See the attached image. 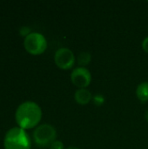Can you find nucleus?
<instances>
[{
	"label": "nucleus",
	"mask_w": 148,
	"mask_h": 149,
	"mask_svg": "<svg viewBox=\"0 0 148 149\" xmlns=\"http://www.w3.org/2000/svg\"><path fill=\"white\" fill-rule=\"evenodd\" d=\"M42 110L33 101H25L18 106L15 113V119L19 127L26 130L35 127L41 120Z\"/></svg>",
	"instance_id": "nucleus-1"
},
{
	"label": "nucleus",
	"mask_w": 148,
	"mask_h": 149,
	"mask_svg": "<svg viewBox=\"0 0 148 149\" xmlns=\"http://www.w3.org/2000/svg\"><path fill=\"white\" fill-rule=\"evenodd\" d=\"M4 149H31V139L24 129L12 127L5 134Z\"/></svg>",
	"instance_id": "nucleus-2"
},
{
	"label": "nucleus",
	"mask_w": 148,
	"mask_h": 149,
	"mask_svg": "<svg viewBox=\"0 0 148 149\" xmlns=\"http://www.w3.org/2000/svg\"><path fill=\"white\" fill-rule=\"evenodd\" d=\"M24 46L32 55H39L47 48V41L44 35L38 32H31L24 38Z\"/></svg>",
	"instance_id": "nucleus-3"
},
{
	"label": "nucleus",
	"mask_w": 148,
	"mask_h": 149,
	"mask_svg": "<svg viewBox=\"0 0 148 149\" xmlns=\"http://www.w3.org/2000/svg\"><path fill=\"white\" fill-rule=\"evenodd\" d=\"M57 131L49 124H43L38 126L33 132V139L37 145L40 147L51 146V144L56 141Z\"/></svg>",
	"instance_id": "nucleus-4"
},
{
	"label": "nucleus",
	"mask_w": 148,
	"mask_h": 149,
	"mask_svg": "<svg viewBox=\"0 0 148 149\" xmlns=\"http://www.w3.org/2000/svg\"><path fill=\"white\" fill-rule=\"evenodd\" d=\"M55 64L62 70L71 69L75 63V56L68 48H60L55 52Z\"/></svg>",
	"instance_id": "nucleus-5"
},
{
	"label": "nucleus",
	"mask_w": 148,
	"mask_h": 149,
	"mask_svg": "<svg viewBox=\"0 0 148 149\" xmlns=\"http://www.w3.org/2000/svg\"><path fill=\"white\" fill-rule=\"evenodd\" d=\"M71 80L72 84L79 89H85L92 81V74L88 69L78 67L72 72Z\"/></svg>",
	"instance_id": "nucleus-6"
},
{
	"label": "nucleus",
	"mask_w": 148,
	"mask_h": 149,
	"mask_svg": "<svg viewBox=\"0 0 148 149\" xmlns=\"http://www.w3.org/2000/svg\"><path fill=\"white\" fill-rule=\"evenodd\" d=\"M74 99L78 104L81 106H85L87 105L92 100V96L90 91L86 89H79L78 91H76L74 94Z\"/></svg>",
	"instance_id": "nucleus-7"
},
{
	"label": "nucleus",
	"mask_w": 148,
	"mask_h": 149,
	"mask_svg": "<svg viewBox=\"0 0 148 149\" xmlns=\"http://www.w3.org/2000/svg\"><path fill=\"white\" fill-rule=\"evenodd\" d=\"M136 95L141 102L148 101V82H142L136 89Z\"/></svg>",
	"instance_id": "nucleus-8"
},
{
	"label": "nucleus",
	"mask_w": 148,
	"mask_h": 149,
	"mask_svg": "<svg viewBox=\"0 0 148 149\" xmlns=\"http://www.w3.org/2000/svg\"><path fill=\"white\" fill-rule=\"evenodd\" d=\"M91 59H92V55L87 52H83L78 57V63L80 65L85 66L91 62Z\"/></svg>",
	"instance_id": "nucleus-9"
},
{
	"label": "nucleus",
	"mask_w": 148,
	"mask_h": 149,
	"mask_svg": "<svg viewBox=\"0 0 148 149\" xmlns=\"http://www.w3.org/2000/svg\"><path fill=\"white\" fill-rule=\"evenodd\" d=\"M92 100L96 106H102L105 102V97L102 94H96L92 97Z\"/></svg>",
	"instance_id": "nucleus-10"
},
{
	"label": "nucleus",
	"mask_w": 148,
	"mask_h": 149,
	"mask_svg": "<svg viewBox=\"0 0 148 149\" xmlns=\"http://www.w3.org/2000/svg\"><path fill=\"white\" fill-rule=\"evenodd\" d=\"M64 144L62 141H53L51 146H50V149H64Z\"/></svg>",
	"instance_id": "nucleus-11"
},
{
	"label": "nucleus",
	"mask_w": 148,
	"mask_h": 149,
	"mask_svg": "<svg viewBox=\"0 0 148 149\" xmlns=\"http://www.w3.org/2000/svg\"><path fill=\"white\" fill-rule=\"evenodd\" d=\"M19 31H20V34H21L22 36H25V37L28 36L30 33H31V29H30L29 27H24V26L22 27V28L20 29Z\"/></svg>",
	"instance_id": "nucleus-12"
},
{
	"label": "nucleus",
	"mask_w": 148,
	"mask_h": 149,
	"mask_svg": "<svg viewBox=\"0 0 148 149\" xmlns=\"http://www.w3.org/2000/svg\"><path fill=\"white\" fill-rule=\"evenodd\" d=\"M142 47H143V50H144L146 52H147L148 53V37L147 38H146L143 40V42H142Z\"/></svg>",
	"instance_id": "nucleus-13"
},
{
	"label": "nucleus",
	"mask_w": 148,
	"mask_h": 149,
	"mask_svg": "<svg viewBox=\"0 0 148 149\" xmlns=\"http://www.w3.org/2000/svg\"><path fill=\"white\" fill-rule=\"evenodd\" d=\"M145 117H146V120L148 121V110L146 112V113H145Z\"/></svg>",
	"instance_id": "nucleus-14"
},
{
	"label": "nucleus",
	"mask_w": 148,
	"mask_h": 149,
	"mask_svg": "<svg viewBox=\"0 0 148 149\" xmlns=\"http://www.w3.org/2000/svg\"><path fill=\"white\" fill-rule=\"evenodd\" d=\"M66 149H79V148H76V147H69L68 148Z\"/></svg>",
	"instance_id": "nucleus-15"
}]
</instances>
